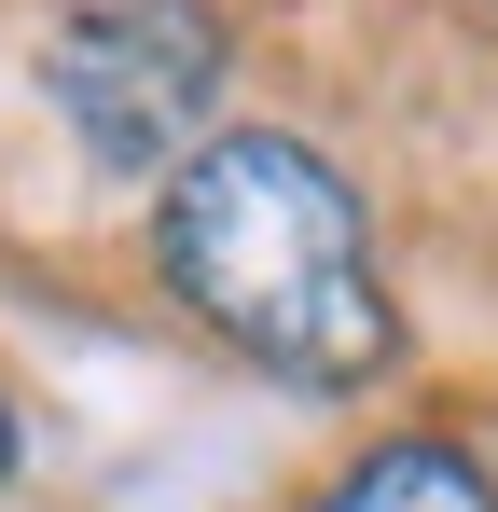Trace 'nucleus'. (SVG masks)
Instances as JSON below:
<instances>
[{
  "label": "nucleus",
  "mask_w": 498,
  "mask_h": 512,
  "mask_svg": "<svg viewBox=\"0 0 498 512\" xmlns=\"http://www.w3.org/2000/svg\"><path fill=\"white\" fill-rule=\"evenodd\" d=\"M0 485H14V416H0Z\"/></svg>",
  "instance_id": "nucleus-4"
},
{
  "label": "nucleus",
  "mask_w": 498,
  "mask_h": 512,
  "mask_svg": "<svg viewBox=\"0 0 498 512\" xmlns=\"http://www.w3.org/2000/svg\"><path fill=\"white\" fill-rule=\"evenodd\" d=\"M222 70H236V42L208 0H70L42 42V97L97 180H153L180 153H208Z\"/></svg>",
  "instance_id": "nucleus-2"
},
{
  "label": "nucleus",
  "mask_w": 498,
  "mask_h": 512,
  "mask_svg": "<svg viewBox=\"0 0 498 512\" xmlns=\"http://www.w3.org/2000/svg\"><path fill=\"white\" fill-rule=\"evenodd\" d=\"M319 512H498V499H485L471 457H443V443H388V457H360Z\"/></svg>",
  "instance_id": "nucleus-3"
},
{
  "label": "nucleus",
  "mask_w": 498,
  "mask_h": 512,
  "mask_svg": "<svg viewBox=\"0 0 498 512\" xmlns=\"http://www.w3.org/2000/svg\"><path fill=\"white\" fill-rule=\"evenodd\" d=\"M153 263L236 360L291 374V388H374L402 360L374 208L346 194L332 153L277 139V125H236V139L180 153V180L153 208Z\"/></svg>",
  "instance_id": "nucleus-1"
}]
</instances>
